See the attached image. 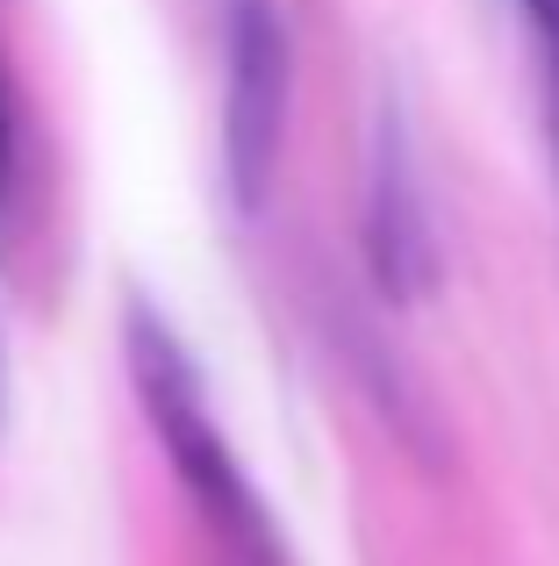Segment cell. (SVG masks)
Here are the masks:
<instances>
[{
    "mask_svg": "<svg viewBox=\"0 0 559 566\" xmlns=\"http://www.w3.org/2000/svg\"><path fill=\"white\" fill-rule=\"evenodd\" d=\"M294 115V29L280 0H223V180L244 216L273 193Z\"/></svg>",
    "mask_w": 559,
    "mask_h": 566,
    "instance_id": "7a4b0ae2",
    "label": "cell"
},
{
    "mask_svg": "<svg viewBox=\"0 0 559 566\" xmlns=\"http://www.w3.org/2000/svg\"><path fill=\"white\" fill-rule=\"evenodd\" d=\"M359 244H366V273L388 302H423L437 287V237H431V208L416 187V151L394 108L373 115L366 137V193H359Z\"/></svg>",
    "mask_w": 559,
    "mask_h": 566,
    "instance_id": "3957f363",
    "label": "cell"
},
{
    "mask_svg": "<svg viewBox=\"0 0 559 566\" xmlns=\"http://www.w3.org/2000/svg\"><path fill=\"white\" fill-rule=\"evenodd\" d=\"M337 345H345V374L359 380V395L388 416V430L423 459V467H445L452 459V438H445V416L437 401L416 387V374L402 366V352L373 331L366 316H337Z\"/></svg>",
    "mask_w": 559,
    "mask_h": 566,
    "instance_id": "277c9868",
    "label": "cell"
},
{
    "mask_svg": "<svg viewBox=\"0 0 559 566\" xmlns=\"http://www.w3.org/2000/svg\"><path fill=\"white\" fill-rule=\"evenodd\" d=\"M538 43H546V72H552V123H559V0H531Z\"/></svg>",
    "mask_w": 559,
    "mask_h": 566,
    "instance_id": "8992f818",
    "label": "cell"
},
{
    "mask_svg": "<svg viewBox=\"0 0 559 566\" xmlns=\"http://www.w3.org/2000/svg\"><path fill=\"white\" fill-rule=\"evenodd\" d=\"M14 172H22V123H14V94L8 72H0V201L14 193Z\"/></svg>",
    "mask_w": 559,
    "mask_h": 566,
    "instance_id": "5b68a950",
    "label": "cell"
},
{
    "mask_svg": "<svg viewBox=\"0 0 559 566\" xmlns=\"http://www.w3.org/2000/svg\"><path fill=\"white\" fill-rule=\"evenodd\" d=\"M123 366H129V387H137V401H144V423L158 430V444H166L194 516L209 524L215 553L230 566H287V545H280V524H273L266 495L252 488L238 444L223 438V423H215V409H209L194 352L180 345V331H172L144 294H129V308H123Z\"/></svg>",
    "mask_w": 559,
    "mask_h": 566,
    "instance_id": "6da1fadb",
    "label": "cell"
}]
</instances>
